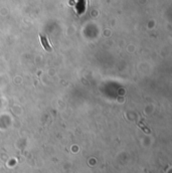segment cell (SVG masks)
<instances>
[{
	"label": "cell",
	"instance_id": "cell-2",
	"mask_svg": "<svg viewBox=\"0 0 172 173\" xmlns=\"http://www.w3.org/2000/svg\"><path fill=\"white\" fill-rule=\"evenodd\" d=\"M40 40H41V43H42V45H44V47L45 48V49H46V50H52L50 47H49V44H47V39H45L44 36L40 35Z\"/></svg>",
	"mask_w": 172,
	"mask_h": 173
},
{
	"label": "cell",
	"instance_id": "cell-1",
	"mask_svg": "<svg viewBox=\"0 0 172 173\" xmlns=\"http://www.w3.org/2000/svg\"><path fill=\"white\" fill-rule=\"evenodd\" d=\"M75 9H77L78 13L82 14L86 10V0H77V4H75Z\"/></svg>",
	"mask_w": 172,
	"mask_h": 173
}]
</instances>
